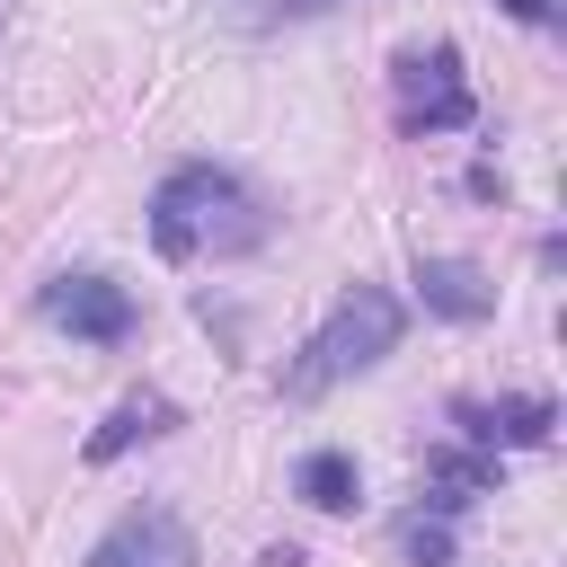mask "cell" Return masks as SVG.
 <instances>
[{"label":"cell","mask_w":567,"mask_h":567,"mask_svg":"<svg viewBox=\"0 0 567 567\" xmlns=\"http://www.w3.org/2000/svg\"><path fill=\"white\" fill-rule=\"evenodd\" d=\"M151 239H159V257H177V266H195V257H239V248L266 239V204H257L230 168L186 159V168H168L159 195H151Z\"/></svg>","instance_id":"1"},{"label":"cell","mask_w":567,"mask_h":567,"mask_svg":"<svg viewBox=\"0 0 567 567\" xmlns=\"http://www.w3.org/2000/svg\"><path fill=\"white\" fill-rule=\"evenodd\" d=\"M390 346H399V292L354 284V292H337V310L310 328V346H301V363L284 372V390H292V399H319V390H337L346 372H372Z\"/></svg>","instance_id":"2"},{"label":"cell","mask_w":567,"mask_h":567,"mask_svg":"<svg viewBox=\"0 0 567 567\" xmlns=\"http://www.w3.org/2000/svg\"><path fill=\"white\" fill-rule=\"evenodd\" d=\"M399 124L408 133H461L470 124V80H461V53L452 44H416L399 53Z\"/></svg>","instance_id":"3"},{"label":"cell","mask_w":567,"mask_h":567,"mask_svg":"<svg viewBox=\"0 0 567 567\" xmlns=\"http://www.w3.org/2000/svg\"><path fill=\"white\" fill-rule=\"evenodd\" d=\"M35 310L53 319V328H71V337H89V346H124L133 337V292L115 284V275H89V266H71V275H44V292H35Z\"/></svg>","instance_id":"4"},{"label":"cell","mask_w":567,"mask_h":567,"mask_svg":"<svg viewBox=\"0 0 567 567\" xmlns=\"http://www.w3.org/2000/svg\"><path fill=\"white\" fill-rule=\"evenodd\" d=\"M89 567H195V532L168 505H133L106 523V540L89 549Z\"/></svg>","instance_id":"5"},{"label":"cell","mask_w":567,"mask_h":567,"mask_svg":"<svg viewBox=\"0 0 567 567\" xmlns=\"http://www.w3.org/2000/svg\"><path fill=\"white\" fill-rule=\"evenodd\" d=\"M416 292H425V310H443V319H487V310H496V284H487L478 266H461V257H425V266H416Z\"/></svg>","instance_id":"6"},{"label":"cell","mask_w":567,"mask_h":567,"mask_svg":"<svg viewBox=\"0 0 567 567\" xmlns=\"http://www.w3.org/2000/svg\"><path fill=\"white\" fill-rule=\"evenodd\" d=\"M549 399H496V408H478V399H461V425H470V443L478 452H496V443H540L549 434Z\"/></svg>","instance_id":"7"},{"label":"cell","mask_w":567,"mask_h":567,"mask_svg":"<svg viewBox=\"0 0 567 567\" xmlns=\"http://www.w3.org/2000/svg\"><path fill=\"white\" fill-rule=\"evenodd\" d=\"M496 487V452H434L425 461V505L434 514H461V505H478Z\"/></svg>","instance_id":"8"},{"label":"cell","mask_w":567,"mask_h":567,"mask_svg":"<svg viewBox=\"0 0 567 567\" xmlns=\"http://www.w3.org/2000/svg\"><path fill=\"white\" fill-rule=\"evenodd\" d=\"M168 425H177V408H168L159 390H133V399L89 434V461H115V452H133V443H151V434H168Z\"/></svg>","instance_id":"9"},{"label":"cell","mask_w":567,"mask_h":567,"mask_svg":"<svg viewBox=\"0 0 567 567\" xmlns=\"http://www.w3.org/2000/svg\"><path fill=\"white\" fill-rule=\"evenodd\" d=\"M292 487H301L319 514H346V505H354V452H310V461L292 470Z\"/></svg>","instance_id":"10"},{"label":"cell","mask_w":567,"mask_h":567,"mask_svg":"<svg viewBox=\"0 0 567 567\" xmlns=\"http://www.w3.org/2000/svg\"><path fill=\"white\" fill-rule=\"evenodd\" d=\"M399 549H408V567H452V532H443V514H434V523L408 514V523H399Z\"/></svg>","instance_id":"11"},{"label":"cell","mask_w":567,"mask_h":567,"mask_svg":"<svg viewBox=\"0 0 567 567\" xmlns=\"http://www.w3.org/2000/svg\"><path fill=\"white\" fill-rule=\"evenodd\" d=\"M319 9H337V0H257L248 18H257V27H275V18H319Z\"/></svg>","instance_id":"12"},{"label":"cell","mask_w":567,"mask_h":567,"mask_svg":"<svg viewBox=\"0 0 567 567\" xmlns=\"http://www.w3.org/2000/svg\"><path fill=\"white\" fill-rule=\"evenodd\" d=\"M505 9H514L523 27H549V0H505Z\"/></svg>","instance_id":"13"},{"label":"cell","mask_w":567,"mask_h":567,"mask_svg":"<svg viewBox=\"0 0 567 567\" xmlns=\"http://www.w3.org/2000/svg\"><path fill=\"white\" fill-rule=\"evenodd\" d=\"M257 567H301V558H292V549H266V558H257Z\"/></svg>","instance_id":"14"}]
</instances>
